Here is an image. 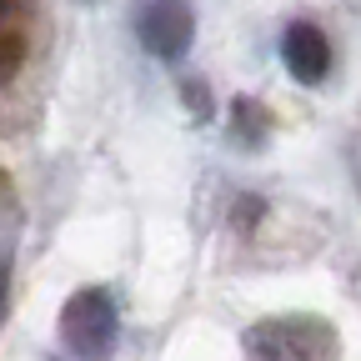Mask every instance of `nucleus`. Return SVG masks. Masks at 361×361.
Returning a JSON list of instances; mask_svg holds the SVG:
<instances>
[{"mask_svg": "<svg viewBox=\"0 0 361 361\" xmlns=\"http://www.w3.org/2000/svg\"><path fill=\"white\" fill-rule=\"evenodd\" d=\"M246 361H341V331L326 316L286 311V316H261L241 336Z\"/></svg>", "mask_w": 361, "mask_h": 361, "instance_id": "nucleus-1", "label": "nucleus"}, {"mask_svg": "<svg viewBox=\"0 0 361 361\" xmlns=\"http://www.w3.org/2000/svg\"><path fill=\"white\" fill-rule=\"evenodd\" d=\"M121 336V316L106 286H80L61 306V341L75 361H106Z\"/></svg>", "mask_w": 361, "mask_h": 361, "instance_id": "nucleus-2", "label": "nucleus"}, {"mask_svg": "<svg viewBox=\"0 0 361 361\" xmlns=\"http://www.w3.org/2000/svg\"><path fill=\"white\" fill-rule=\"evenodd\" d=\"M135 40H141L156 61H180L196 40L191 0H141V6H135Z\"/></svg>", "mask_w": 361, "mask_h": 361, "instance_id": "nucleus-3", "label": "nucleus"}, {"mask_svg": "<svg viewBox=\"0 0 361 361\" xmlns=\"http://www.w3.org/2000/svg\"><path fill=\"white\" fill-rule=\"evenodd\" d=\"M281 61H286V71H291L301 85H322L326 71H331V40L316 30L311 20H296V25H286V35H281Z\"/></svg>", "mask_w": 361, "mask_h": 361, "instance_id": "nucleus-4", "label": "nucleus"}, {"mask_svg": "<svg viewBox=\"0 0 361 361\" xmlns=\"http://www.w3.org/2000/svg\"><path fill=\"white\" fill-rule=\"evenodd\" d=\"M266 130H271V111L261 106V101H251V96H241V101H231V141L236 146H261L266 141Z\"/></svg>", "mask_w": 361, "mask_h": 361, "instance_id": "nucleus-5", "label": "nucleus"}, {"mask_svg": "<svg viewBox=\"0 0 361 361\" xmlns=\"http://www.w3.org/2000/svg\"><path fill=\"white\" fill-rule=\"evenodd\" d=\"M20 66H25V35L11 30V25H0V85H6Z\"/></svg>", "mask_w": 361, "mask_h": 361, "instance_id": "nucleus-6", "label": "nucleus"}, {"mask_svg": "<svg viewBox=\"0 0 361 361\" xmlns=\"http://www.w3.org/2000/svg\"><path fill=\"white\" fill-rule=\"evenodd\" d=\"M6 301H11V281H6V266H0V322H6Z\"/></svg>", "mask_w": 361, "mask_h": 361, "instance_id": "nucleus-7", "label": "nucleus"}, {"mask_svg": "<svg viewBox=\"0 0 361 361\" xmlns=\"http://www.w3.org/2000/svg\"><path fill=\"white\" fill-rule=\"evenodd\" d=\"M16 11H25L20 0H0V16H16Z\"/></svg>", "mask_w": 361, "mask_h": 361, "instance_id": "nucleus-8", "label": "nucleus"}]
</instances>
